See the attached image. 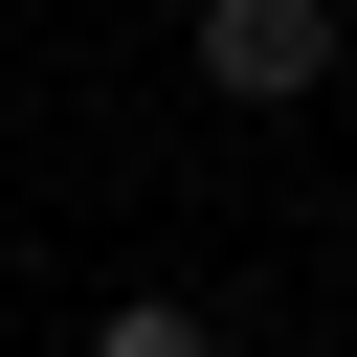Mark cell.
Instances as JSON below:
<instances>
[{"label":"cell","instance_id":"cell-1","mask_svg":"<svg viewBox=\"0 0 357 357\" xmlns=\"http://www.w3.org/2000/svg\"><path fill=\"white\" fill-rule=\"evenodd\" d=\"M201 89L223 112H312L335 89V0H201Z\"/></svg>","mask_w":357,"mask_h":357},{"label":"cell","instance_id":"cell-2","mask_svg":"<svg viewBox=\"0 0 357 357\" xmlns=\"http://www.w3.org/2000/svg\"><path fill=\"white\" fill-rule=\"evenodd\" d=\"M89 357H223V335H201L178 290H112V312H89Z\"/></svg>","mask_w":357,"mask_h":357}]
</instances>
